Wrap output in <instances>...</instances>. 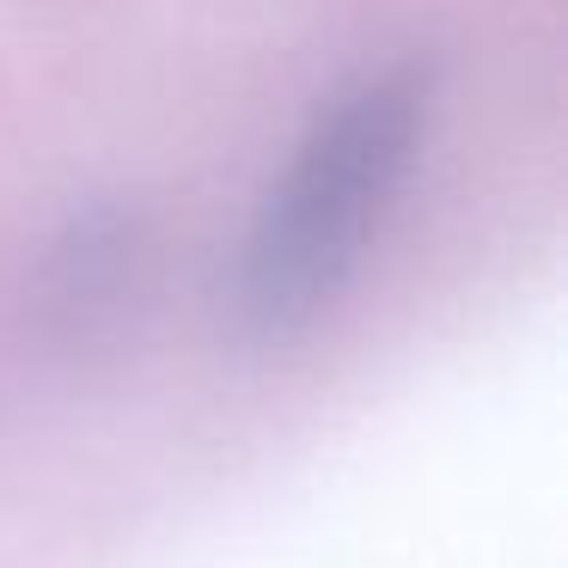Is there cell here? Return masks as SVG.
Segmentation results:
<instances>
[{
  "label": "cell",
  "instance_id": "cell-1",
  "mask_svg": "<svg viewBox=\"0 0 568 568\" xmlns=\"http://www.w3.org/2000/svg\"><path fill=\"white\" fill-rule=\"evenodd\" d=\"M434 74L397 62L336 92L263 196L239 257V318L257 336H294L355 282L416 148L428 135Z\"/></svg>",
  "mask_w": 568,
  "mask_h": 568
},
{
  "label": "cell",
  "instance_id": "cell-2",
  "mask_svg": "<svg viewBox=\"0 0 568 568\" xmlns=\"http://www.w3.org/2000/svg\"><path fill=\"white\" fill-rule=\"evenodd\" d=\"M148 263H153L148 226L129 209L99 202V209L74 214L55 233L50 257H43V282H38L50 331L74 336V343H87L99 331H116L123 312L148 287Z\"/></svg>",
  "mask_w": 568,
  "mask_h": 568
}]
</instances>
